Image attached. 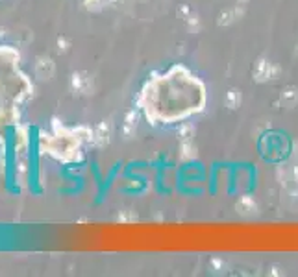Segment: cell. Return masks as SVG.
Here are the masks:
<instances>
[{
	"mask_svg": "<svg viewBox=\"0 0 298 277\" xmlns=\"http://www.w3.org/2000/svg\"><path fill=\"white\" fill-rule=\"evenodd\" d=\"M235 209L237 213H241V215H252L258 211V204H256V200L252 196H241V198L237 200V204H235Z\"/></svg>",
	"mask_w": 298,
	"mask_h": 277,
	"instance_id": "5",
	"label": "cell"
},
{
	"mask_svg": "<svg viewBox=\"0 0 298 277\" xmlns=\"http://www.w3.org/2000/svg\"><path fill=\"white\" fill-rule=\"evenodd\" d=\"M248 0H237V4H247Z\"/></svg>",
	"mask_w": 298,
	"mask_h": 277,
	"instance_id": "8",
	"label": "cell"
},
{
	"mask_svg": "<svg viewBox=\"0 0 298 277\" xmlns=\"http://www.w3.org/2000/svg\"><path fill=\"white\" fill-rule=\"evenodd\" d=\"M296 52H298V46H296Z\"/></svg>",
	"mask_w": 298,
	"mask_h": 277,
	"instance_id": "9",
	"label": "cell"
},
{
	"mask_svg": "<svg viewBox=\"0 0 298 277\" xmlns=\"http://www.w3.org/2000/svg\"><path fill=\"white\" fill-rule=\"evenodd\" d=\"M206 100V85L200 78L176 65L146 81L139 106L152 124H174L204 111Z\"/></svg>",
	"mask_w": 298,
	"mask_h": 277,
	"instance_id": "1",
	"label": "cell"
},
{
	"mask_svg": "<svg viewBox=\"0 0 298 277\" xmlns=\"http://www.w3.org/2000/svg\"><path fill=\"white\" fill-rule=\"evenodd\" d=\"M224 104L230 109H237L241 106V90L239 89H230L224 97Z\"/></svg>",
	"mask_w": 298,
	"mask_h": 277,
	"instance_id": "7",
	"label": "cell"
},
{
	"mask_svg": "<svg viewBox=\"0 0 298 277\" xmlns=\"http://www.w3.org/2000/svg\"><path fill=\"white\" fill-rule=\"evenodd\" d=\"M280 102L289 109H292L294 106H298V87H292V85L285 87L280 95Z\"/></svg>",
	"mask_w": 298,
	"mask_h": 277,
	"instance_id": "6",
	"label": "cell"
},
{
	"mask_svg": "<svg viewBox=\"0 0 298 277\" xmlns=\"http://www.w3.org/2000/svg\"><path fill=\"white\" fill-rule=\"evenodd\" d=\"M195 130L191 124H184L180 130V159L182 161H191L196 155V148H195Z\"/></svg>",
	"mask_w": 298,
	"mask_h": 277,
	"instance_id": "2",
	"label": "cell"
},
{
	"mask_svg": "<svg viewBox=\"0 0 298 277\" xmlns=\"http://www.w3.org/2000/svg\"><path fill=\"white\" fill-rule=\"evenodd\" d=\"M243 4H237V6L234 8H228V10H224L220 15H218V21L217 23L220 24V26H228V24L235 23L237 19H241L243 15Z\"/></svg>",
	"mask_w": 298,
	"mask_h": 277,
	"instance_id": "4",
	"label": "cell"
},
{
	"mask_svg": "<svg viewBox=\"0 0 298 277\" xmlns=\"http://www.w3.org/2000/svg\"><path fill=\"white\" fill-rule=\"evenodd\" d=\"M278 72H280V68L276 67L274 63H270L269 59H265V57L258 59V63H256V65H254V68H252L254 79H256V81H259V83L269 81V79H274L276 76H278Z\"/></svg>",
	"mask_w": 298,
	"mask_h": 277,
	"instance_id": "3",
	"label": "cell"
}]
</instances>
